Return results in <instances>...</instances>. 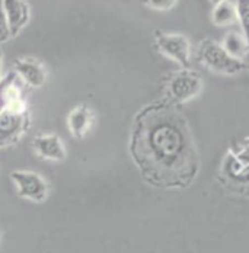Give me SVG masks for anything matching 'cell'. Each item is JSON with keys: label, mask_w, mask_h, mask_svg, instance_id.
Returning <instances> with one entry per match:
<instances>
[{"label": "cell", "mask_w": 249, "mask_h": 253, "mask_svg": "<svg viewBox=\"0 0 249 253\" xmlns=\"http://www.w3.org/2000/svg\"><path fill=\"white\" fill-rule=\"evenodd\" d=\"M1 4H3L4 13L7 18L10 35L13 38L29 22V16H31L29 4L26 1H22V0H3Z\"/></svg>", "instance_id": "obj_8"}, {"label": "cell", "mask_w": 249, "mask_h": 253, "mask_svg": "<svg viewBox=\"0 0 249 253\" xmlns=\"http://www.w3.org/2000/svg\"><path fill=\"white\" fill-rule=\"evenodd\" d=\"M34 149L40 157L52 160V162H63L66 159V149L55 134H41L34 140Z\"/></svg>", "instance_id": "obj_10"}, {"label": "cell", "mask_w": 249, "mask_h": 253, "mask_svg": "<svg viewBox=\"0 0 249 253\" xmlns=\"http://www.w3.org/2000/svg\"><path fill=\"white\" fill-rule=\"evenodd\" d=\"M31 126V115L26 105L6 108L0 112V149L18 143Z\"/></svg>", "instance_id": "obj_5"}, {"label": "cell", "mask_w": 249, "mask_h": 253, "mask_svg": "<svg viewBox=\"0 0 249 253\" xmlns=\"http://www.w3.org/2000/svg\"><path fill=\"white\" fill-rule=\"evenodd\" d=\"M15 73L31 87H41L47 79L44 66L34 58H18L15 61Z\"/></svg>", "instance_id": "obj_9"}, {"label": "cell", "mask_w": 249, "mask_h": 253, "mask_svg": "<svg viewBox=\"0 0 249 253\" xmlns=\"http://www.w3.org/2000/svg\"><path fill=\"white\" fill-rule=\"evenodd\" d=\"M94 114L88 105H80L69 115V128L76 138H82L92 126Z\"/></svg>", "instance_id": "obj_13"}, {"label": "cell", "mask_w": 249, "mask_h": 253, "mask_svg": "<svg viewBox=\"0 0 249 253\" xmlns=\"http://www.w3.org/2000/svg\"><path fill=\"white\" fill-rule=\"evenodd\" d=\"M222 47L230 57L241 60V61L249 54V45L247 42V38L238 29H230L224 34Z\"/></svg>", "instance_id": "obj_12"}, {"label": "cell", "mask_w": 249, "mask_h": 253, "mask_svg": "<svg viewBox=\"0 0 249 253\" xmlns=\"http://www.w3.org/2000/svg\"><path fill=\"white\" fill-rule=\"evenodd\" d=\"M219 177L227 189L249 195V146L232 147L226 153Z\"/></svg>", "instance_id": "obj_2"}, {"label": "cell", "mask_w": 249, "mask_h": 253, "mask_svg": "<svg viewBox=\"0 0 249 253\" xmlns=\"http://www.w3.org/2000/svg\"><path fill=\"white\" fill-rule=\"evenodd\" d=\"M247 70H248V73H249V64H247Z\"/></svg>", "instance_id": "obj_19"}, {"label": "cell", "mask_w": 249, "mask_h": 253, "mask_svg": "<svg viewBox=\"0 0 249 253\" xmlns=\"http://www.w3.org/2000/svg\"><path fill=\"white\" fill-rule=\"evenodd\" d=\"M130 153L142 176L156 188H188L199 172L193 129L179 109L165 101L150 103L136 115Z\"/></svg>", "instance_id": "obj_1"}, {"label": "cell", "mask_w": 249, "mask_h": 253, "mask_svg": "<svg viewBox=\"0 0 249 253\" xmlns=\"http://www.w3.org/2000/svg\"><path fill=\"white\" fill-rule=\"evenodd\" d=\"M211 21L216 26H232L238 24V7L236 1L220 0L216 3L211 12Z\"/></svg>", "instance_id": "obj_14"}, {"label": "cell", "mask_w": 249, "mask_h": 253, "mask_svg": "<svg viewBox=\"0 0 249 253\" xmlns=\"http://www.w3.org/2000/svg\"><path fill=\"white\" fill-rule=\"evenodd\" d=\"M204 87V82L197 72L188 69V70H178L168 77V82L165 84V99L163 101L179 106L184 105L196 96H199Z\"/></svg>", "instance_id": "obj_4"}, {"label": "cell", "mask_w": 249, "mask_h": 253, "mask_svg": "<svg viewBox=\"0 0 249 253\" xmlns=\"http://www.w3.org/2000/svg\"><path fill=\"white\" fill-rule=\"evenodd\" d=\"M10 177L15 182L21 198L34 203H44L47 200L50 186L41 175L28 170H15L10 173Z\"/></svg>", "instance_id": "obj_7"}, {"label": "cell", "mask_w": 249, "mask_h": 253, "mask_svg": "<svg viewBox=\"0 0 249 253\" xmlns=\"http://www.w3.org/2000/svg\"><path fill=\"white\" fill-rule=\"evenodd\" d=\"M146 4L151 9H156V10H169V9H172L174 6L178 4V1L176 0H165V1L151 0V1H146Z\"/></svg>", "instance_id": "obj_17"}, {"label": "cell", "mask_w": 249, "mask_h": 253, "mask_svg": "<svg viewBox=\"0 0 249 253\" xmlns=\"http://www.w3.org/2000/svg\"><path fill=\"white\" fill-rule=\"evenodd\" d=\"M22 93L18 84V75L9 72L3 79H0V112L10 106L24 105Z\"/></svg>", "instance_id": "obj_11"}, {"label": "cell", "mask_w": 249, "mask_h": 253, "mask_svg": "<svg viewBox=\"0 0 249 253\" xmlns=\"http://www.w3.org/2000/svg\"><path fill=\"white\" fill-rule=\"evenodd\" d=\"M0 72H1V51H0Z\"/></svg>", "instance_id": "obj_18"}, {"label": "cell", "mask_w": 249, "mask_h": 253, "mask_svg": "<svg viewBox=\"0 0 249 253\" xmlns=\"http://www.w3.org/2000/svg\"><path fill=\"white\" fill-rule=\"evenodd\" d=\"M154 42L160 54L176 61L184 70L191 69V44L187 37L181 34L156 32Z\"/></svg>", "instance_id": "obj_6"}, {"label": "cell", "mask_w": 249, "mask_h": 253, "mask_svg": "<svg viewBox=\"0 0 249 253\" xmlns=\"http://www.w3.org/2000/svg\"><path fill=\"white\" fill-rule=\"evenodd\" d=\"M0 237H1V233H0Z\"/></svg>", "instance_id": "obj_20"}, {"label": "cell", "mask_w": 249, "mask_h": 253, "mask_svg": "<svg viewBox=\"0 0 249 253\" xmlns=\"http://www.w3.org/2000/svg\"><path fill=\"white\" fill-rule=\"evenodd\" d=\"M236 7H238V24L241 25V32L247 38L249 45V0L236 1Z\"/></svg>", "instance_id": "obj_15"}, {"label": "cell", "mask_w": 249, "mask_h": 253, "mask_svg": "<svg viewBox=\"0 0 249 253\" xmlns=\"http://www.w3.org/2000/svg\"><path fill=\"white\" fill-rule=\"evenodd\" d=\"M12 38L10 35V29H9V24H7V18L3 9V4L0 1V44L9 41Z\"/></svg>", "instance_id": "obj_16"}, {"label": "cell", "mask_w": 249, "mask_h": 253, "mask_svg": "<svg viewBox=\"0 0 249 253\" xmlns=\"http://www.w3.org/2000/svg\"><path fill=\"white\" fill-rule=\"evenodd\" d=\"M197 60L210 72L222 76H236L247 70V64L244 61L230 57L222 44L213 40L201 41L197 50Z\"/></svg>", "instance_id": "obj_3"}]
</instances>
